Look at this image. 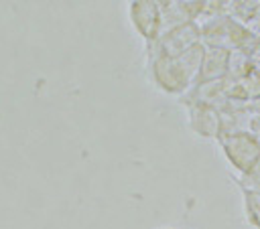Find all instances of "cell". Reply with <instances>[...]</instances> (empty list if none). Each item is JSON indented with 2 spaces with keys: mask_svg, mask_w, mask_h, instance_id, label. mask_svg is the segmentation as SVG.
I'll list each match as a JSON object with an SVG mask.
<instances>
[{
  "mask_svg": "<svg viewBox=\"0 0 260 229\" xmlns=\"http://www.w3.org/2000/svg\"><path fill=\"white\" fill-rule=\"evenodd\" d=\"M205 55V45L199 43L179 57L154 55L148 63L150 81L169 95H185L197 81L201 61Z\"/></svg>",
  "mask_w": 260,
  "mask_h": 229,
  "instance_id": "obj_1",
  "label": "cell"
},
{
  "mask_svg": "<svg viewBox=\"0 0 260 229\" xmlns=\"http://www.w3.org/2000/svg\"><path fill=\"white\" fill-rule=\"evenodd\" d=\"M217 144L232 168H236L244 178L250 176L260 164V138L254 132L223 134Z\"/></svg>",
  "mask_w": 260,
  "mask_h": 229,
  "instance_id": "obj_2",
  "label": "cell"
},
{
  "mask_svg": "<svg viewBox=\"0 0 260 229\" xmlns=\"http://www.w3.org/2000/svg\"><path fill=\"white\" fill-rule=\"evenodd\" d=\"M203 43L201 41V26L197 22H187L181 26H175L160 34V39L150 45V57L162 55V57H179L193 49L195 45Z\"/></svg>",
  "mask_w": 260,
  "mask_h": 229,
  "instance_id": "obj_3",
  "label": "cell"
},
{
  "mask_svg": "<svg viewBox=\"0 0 260 229\" xmlns=\"http://www.w3.org/2000/svg\"><path fill=\"white\" fill-rule=\"evenodd\" d=\"M130 22L136 28V32L150 45H154L162 34V12L160 2L154 0H136L128 4Z\"/></svg>",
  "mask_w": 260,
  "mask_h": 229,
  "instance_id": "obj_4",
  "label": "cell"
},
{
  "mask_svg": "<svg viewBox=\"0 0 260 229\" xmlns=\"http://www.w3.org/2000/svg\"><path fill=\"white\" fill-rule=\"evenodd\" d=\"M187 109V124L191 132L203 140H219L223 134V120L221 111L213 105L199 103V101H187L183 99Z\"/></svg>",
  "mask_w": 260,
  "mask_h": 229,
  "instance_id": "obj_5",
  "label": "cell"
},
{
  "mask_svg": "<svg viewBox=\"0 0 260 229\" xmlns=\"http://www.w3.org/2000/svg\"><path fill=\"white\" fill-rule=\"evenodd\" d=\"M228 67H230V51L205 47V55H203L201 69H199L195 83L223 81V79H228Z\"/></svg>",
  "mask_w": 260,
  "mask_h": 229,
  "instance_id": "obj_6",
  "label": "cell"
},
{
  "mask_svg": "<svg viewBox=\"0 0 260 229\" xmlns=\"http://www.w3.org/2000/svg\"><path fill=\"white\" fill-rule=\"evenodd\" d=\"M236 182H238V188H240L242 199H244V215H246V221L252 227L260 229V190L254 188V186L244 184L238 178H236Z\"/></svg>",
  "mask_w": 260,
  "mask_h": 229,
  "instance_id": "obj_7",
  "label": "cell"
},
{
  "mask_svg": "<svg viewBox=\"0 0 260 229\" xmlns=\"http://www.w3.org/2000/svg\"><path fill=\"white\" fill-rule=\"evenodd\" d=\"M156 229H175V227H156Z\"/></svg>",
  "mask_w": 260,
  "mask_h": 229,
  "instance_id": "obj_8",
  "label": "cell"
}]
</instances>
